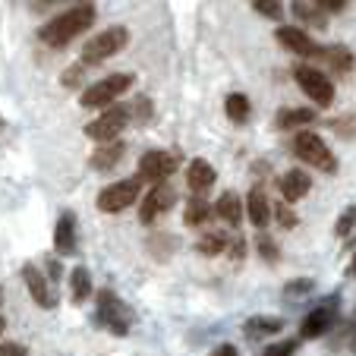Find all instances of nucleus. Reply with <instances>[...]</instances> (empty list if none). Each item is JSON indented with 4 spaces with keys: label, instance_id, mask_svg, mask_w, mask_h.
I'll list each match as a JSON object with an SVG mask.
<instances>
[{
    "label": "nucleus",
    "instance_id": "1",
    "mask_svg": "<svg viewBox=\"0 0 356 356\" xmlns=\"http://www.w3.org/2000/svg\"><path fill=\"white\" fill-rule=\"evenodd\" d=\"M95 16H98V7H95V3H76V7L57 13L51 22H44V26L38 29V38L44 41L47 47H63L73 38L86 35L88 29L95 26Z\"/></svg>",
    "mask_w": 356,
    "mask_h": 356
},
{
    "label": "nucleus",
    "instance_id": "2",
    "mask_svg": "<svg viewBox=\"0 0 356 356\" xmlns=\"http://www.w3.org/2000/svg\"><path fill=\"white\" fill-rule=\"evenodd\" d=\"M133 82H136L133 73H111V76H104V79H98L95 86L82 88L79 104H82V108H88V111H95V108L108 111V108H114V101L120 98L123 92H129V88H133Z\"/></svg>",
    "mask_w": 356,
    "mask_h": 356
},
{
    "label": "nucleus",
    "instance_id": "3",
    "mask_svg": "<svg viewBox=\"0 0 356 356\" xmlns=\"http://www.w3.org/2000/svg\"><path fill=\"white\" fill-rule=\"evenodd\" d=\"M290 148H293V155L300 158L302 164H312V168L325 170V174H334V170H337L334 152H331L328 142H325L318 133L300 129V133H293V142H290Z\"/></svg>",
    "mask_w": 356,
    "mask_h": 356
},
{
    "label": "nucleus",
    "instance_id": "4",
    "mask_svg": "<svg viewBox=\"0 0 356 356\" xmlns=\"http://www.w3.org/2000/svg\"><path fill=\"white\" fill-rule=\"evenodd\" d=\"M127 44H129V29L127 26L104 29V32H98L95 38L86 41V47H82V67H95V63L111 60V57L120 54Z\"/></svg>",
    "mask_w": 356,
    "mask_h": 356
},
{
    "label": "nucleus",
    "instance_id": "5",
    "mask_svg": "<svg viewBox=\"0 0 356 356\" xmlns=\"http://www.w3.org/2000/svg\"><path fill=\"white\" fill-rule=\"evenodd\" d=\"M133 322H136L133 309H129L114 290H98V325H104V328L117 337H127Z\"/></svg>",
    "mask_w": 356,
    "mask_h": 356
},
{
    "label": "nucleus",
    "instance_id": "6",
    "mask_svg": "<svg viewBox=\"0 0 356 356\" xmlns=\"http://www.w3.org/2000/svg\"><path fill=\"white\" fill-rule=\"evenodd\" d=\"M127 123H129V111L120 108V104H114V108H108L104 114L95 117L92 123H86V136L95 139L98 145H108V142H117V136L123 133Z\"/></svg>",
    "mask_w": 356,
    "mask_h": 356
},
{
    "label": "nucleus",
    "instance_id": "7",
    "mask_svg": "<svg viewBox=\"0 0 356 356\" xmlns=\"http://www.w3.org/2000/svg\"><path fill=\"white\" fill-rule=\"evenodd\" d=\"M293 79L302 92L316 101L318 108H331V101H334V86H331V79L322 73V70L300 63V67H293Z\"/></svg>",
    "mask_w": 356,
    "mask_h": 356
},
{
    "label": "nucleus",
    "instance_id": "8",
    "mask_svg": "<svg viewBox=\"0 0 356 356\" xmlns=\"http://www.w3.org/2000/svg\"><path fill=\"white\" fill-rule=\"evenodd\" d=\"M139 186L142 183L136 180V177L120 180V183H111V186H104L98 193V209L104 211V215H117V211L129 209V205L139 199Z\"/></svg>",
    "mask_w": 356,
    "mask_h": 356
},
{
    "label": "nucleus",
    "instance_id": "9",
    "mask_svg": "<svg viewBox=\"0 0 356 356\" xmlns=\"http://www.w3.org/2000/svg\"><path fill=\"white\" fill-rule=\"evenodd\" d=\"M177 170V155H170V152H161V148H155V152H145V155L139 158V174H136V180H148L155 183V186H161L168 177H174Z\"/></svg>",
    "mask_w": 356,
    "mask_h": 356
},
{
    "label": "nucleus",
    "instance_id": "10",
    "mask_svg": "<svg viewBox=\"0 0 356 356\" xmlns=\"http://www.w3.org/2000/svg\"><path fill=\"white\" fill-rule=\"evenodd\" d=\"M177 202V193L168 186V183H161V186H152L145 193V199H142L139 205V221L142 224H155L161 215H168L170 209H174Z\"/></svg>",
    "mask_w": 356,
    "mask_h": 356
},
{
    "label": "nucleus",
    "instance_id": "11",
    "mask_svg": "<svg viewBox=\"0 0 356 356\" xmlns=\"http://www.w3.org/2000/svg\"><path fill=\"white\" fill-rule=\"evenodd\" d=\"M334 322H337V296H331V300H325L322 306H316V309H312L309 316L302 318V325H300V337H302V341L322 337Z\"/></svg>",
    "mask_w": 356,
    "mask_h": 356
},
{
    "label": "nucleus",
    "instance_id": "12",
    "mask_svg": "<svg viewBox=\"0 0 356 356\" xmlns=\"http://www.w3.org/2000/svg\"><path fill=\"white\" fill-rule=\"evenodd\" d=\"M275 38L281 41V47H287L290 54H296V57H322V47H318L316 41L306 35V29H300V26H281Z\"/></svg>",
    "mask_w": 356,
    "mask_h": 356
},
{
    "label": "nucleus",
    "instance_id": "13",
    "mask_svg": "<svg viewBox=\"0 0 356 356\" xmlns=\"http://www.w3.org/2000/svg\"><path fill=\"white\" fill-rule=\"evenodd\" d=\"M22 281H26V287H29V296L38 302L41 309H54L57 296H54V290H51V284L44 281V275H41L35 265H22Z\"/></svg>",
    "mask_w": 356,
    "mask_h": 356
},
{
    "label": "nucleus",
    "instance_id": "14",
    "mask_svg": "<svg viewBox=\"0 0 356 356\" xmlns=\"http://www.w3.org/2000/svg\"><path fill=\"white\" fill-rule=\"evenodd\" d=\"M277 189H281L284 202H300V199H306V195H309L312 180H309V174H306V170L293 168V170H287V174H281Z\"/></svg>",
    "mask_w": 356,
    "mask_h": 356
},
{
    "label": "nucleus",
    "instance_id": "15",
    "mask_svg": "<svg viewBox=\"0 0 356 356\" xmlns=\"http://www.w3.org/2000/svg\"><path fill=\"white\" fill-rule=\"evenodd\" d=\"M215 180H218V174H215V168H211V161H205V158H195V161H189L186 183H189V189H193L195 195L209 193V189L215 186Z\"/></svg>",
    "mask_w": 356,
    "mask_h": 356
},
{
    "label": "nucleus",
    "instance_id": "16",
    "mask_svg": "<svg viewBox=\"0 0 356 356\" xmlns=\"http://www.w3.org/2000/svg\"><path fill=\"white\" fill-rule=\"evenodd\" d=\"M54 249H57V256H73L76 252V215L73 211H63L60 221H57Z\"/></svg>",
    "mask_w": 356,
    "mask_h": 356
},
{
    "label": "nucleus",
    "instance_id": "17",
    "mask_svg": "<svg viewBox=\"0 0 356 356\" xmlns=\"http://www.w3.org/2000/svg\"><path fill=\"white\" fill-rule=\"evenodd\" d=\"M246 215H249V221L256 224V227H265V224L271 221V202H268V195H265L262 186L249 189V195H246Z\"/></svg>",
    "mask_w": 356,
    "mask_h": 356
},
{
    "label": "nucleus",
    "instance_id": "18",
    "mask_svg": "<svg viewBox=\"0 0 356 356\" xmlns=\"http://www.w3.org/2000/svg\"><path fill=\"white\" fill-rule=\"evenodd\" d=\"M123 152H127V145H123L120 139L108 142V145H98L92 152V158H88V164H92L95 170H111V168H117V164H120Z\"/></svg>",
    "mask_w": 356,
    "mask_h": 356
},
{
    "label": "nucleus",
    "instance_id": "19",
    "mask_svg": "<svg viewBox=\"0 0 356 356\" xmlns=\"http://www.w3.org/2000/svg\"><path fill=\"white\" fill-rule=\"evenodd\" d=\"M215 218H221L224 224H230V227H240L243 224V202L236 193H224L221 199L215 202Z\"/></svg>",
    "mask_w": 356,
    "mask_h": 356
},
{
    "label": "nucleus",
    "instance_id": "20",
    "mask_svg": "<svg viewBox=\"0 0 356 356\" xmlns=\"http://www.w3.org/2000/svg\"><path fill=\"white\" fill-rule=\"evenodd\" d=\"M316 120V114H312L309 108H284V111H277V117H275V127L277 129H284V133H300V127H306V123H312Z\"/></svg>",
    "mask_w": 356,
    "mask_h": 356
},
{
    "label": "nucleus",
    "instance_id": "21",
    "mask_svg": "<svg viewBox=\"0 0 356 356\" xmlns=\"http://www.w3.org/2000/svg\"><path fill=\"white\" fill-rule=\"evenodd\" d=\"M318 60H325L334 73H341V76H347L350 70H353V54H350L343 44H334V47H322V57Z\"/></svg>",
    "mask_w": 356,
    "mask_h": 356
},
{
    "label": "nucleus",
    "instance_id": "22",
    "mask_svg": "<svg viewBox=\"0 0 356 356\" xmlns=\"http://www.w3.org/2000/svg\"><path fill=\"white\" fill-rule=\"evenodd\" d=\"M70 290H73V302L76 306H82V302L92 296V275H88L86 265H76L73 275H70Z\"/></svg>",
    "mask_w": 356,
    "mask_h": 356
},
{
    "label": "nucleus",
    "instance_id": "23",
    "mask_svg": "<svg viewBox=\"0 0 356 356\" xmlns=\"http://www.w3.org/2000/svg\"><path fill=\"white\" fill-rule=\"evenodd\" d=\"M293 13L300 22H306V26L312 29H325L328 26V16H325V10L318 7V3H309V0H296L293 3Z\"/></svg>",
    "mask_w": 356,
    "mask_h": 356
},
{
    "label": "nucleus",
    "instance_id": "24",
    "mask_svg": "<svg viewBox=\"0 0 356 356\" xmlns=\"http://www.w3.org/2000/svg\"><path fill=\"white\" fill-rule=\"evenodd\" d=\"M209 215H211L209 202L202 199V195H193L189 205H186V215H183V224H186V227H199V224L209 221Z\"/></svg>",
    "mask_w": 356,
    "mask_h": 356
},
{
    "label": "nucleus",
    "instance_id": "25",
    "mask_svg": "<svg viewBox=\"0 0 356 356\" xmlns=\"http://www.w3.org/2000/svg\"><path fill=\"white\" fill-rule=\"evenodd\" d=\"M224 111H227V120L230 123H246L249 120V98H246V95H240V92L227 95Z\"/></svg>",
    "mask_w": 356,
    "mask_h": 356
},
{
    "label": "nucleus",
    "instance_id": "26",
    "mask_svg": "<svg viewBox=\"0 0 356 356\" xmlns=\"http://www.w3.org/2000/svg\"><path fill=\"white\" fill-rule=\"evenodd\" d=\"M227 246H230V236H224V234H205L195 243V249H199L202 256H221Z\"/></svg>",
    "mask_w": 356,
    "mask_h": 356
},
{
    "label": "nucleus",
    "instance_id": "27",
    "mask_svg": "<svg viewBox=\"0 0 356 356\" xmlns=\"http://www.w3.org/2000/svg\"><path fill=\"white\" fill-rule=\"evenodd\" d=\"M246 334H275V331H281L284 328V322L281 318H265V316H252L246 325Z\"/></svg>",
    "mask_w": 356,
    "mask_h": 356
},
{
    "label": "nucleus",
    "instance_id": "28",
    "mask_svg": "<svg viewBox=\"0 0 356 356\" xmlns=\"http://www.w3.org/2000/svg\"><path fill=\"white\" fill-rule=\"evenodd\" d=\"M129 114H133L136 123H152V120H155V104H152V98H148V95H139Z\"/></svg>",
    "mask_w": 356,
    "mask_h": 356
},
{
    "label": "nucleus",
    "instance_id": "29",
    "mask_svg": "<svg viewBox=\"0 0 356 356\" xmlns=\"http://www.w3.org/2000/svg\"><path fill=\"white\" fill-rule=\"evenodd\" d=\"M312 290H316V281H312V277H296V281H287L284 296H287V300H300V296H309Z\"/></svg>",
    "mask_w": 356,
    "mask_h": 356
},
{
    "label": "nucleus",
    "instance_id": "30",
    "mask_svg": "<svg viewBox=\"0 0 356 356\" xmlns=\"http://www.w3.org/2000/svg\"><path fill=\"white\" fill-rule=\"evenodd\" d=\"M353 227H356V205H347V209L341 211V218H337V224H334V234L337 236H350L353 234Z\"/></svg>",
    "mask_w": 356,
    "mask_h": 356
},
{
    "label": "nucleus",
    "instance_id": "31",
    "mask_svg": "<svg viewBox=\"0 0 356 356\" xmlns=\"http://www.w3.org/2000/svg\"><path fill=\"white\" fill-rule=\"evenodd\" d=\"M271 218H277V224H281V227H296V215L293 211L287 209V205H284V202H277V205H271Z\"/></svg>",
    "mask_w": 356,
    "mask_h": 356
},
{
    "label": "nucleus",
    "instance_id": "32",
    "mask_svg": "<svg viewBox=\"0 0 356 356\" xmlns=\"http://www.w3.org/2000/svg\"><path fill=\"white\" fill-rule=\"evenodd\" d=\"M296 343H300L296 337H293V341H284V343H268V347H265L259 356H293L296 353Z\"/></svg>",
    "mask_w": 356,
    "mask_h": 356
},
{
    "label": "nucleus",
    "instance_id": "33",
    "mask_svg": "<svg viewBox=\"0 0 356 356\" xmlns=\"http://www.w3.org/2000/svg\"><path fill=\"white\" fill-rule=\"evenodd\" d=\"M252 10H259V13L268 16V19H281V16H284V7L277 3V0H256V3H252Z\"/></svg>",
    "mask_w": 356,
    "mask_h": 356
},
{
    "label": "nucleus",
    "instance_id": "34",
    "mask_svg": "<svg viewBox=\"0 0 356 356\" xmlns=\"http://www.w3.org/2000/svg\"><path fill=\"white\" fill-rule=\"evenodd\" d=\"M256 243H259V252H262L265 262H277V259H281V249H277L268 236H256Z\"/></svg>",
    "mask_w": 356,
    "mask_h": 356
},
{
    "label": "nucleus",
    "instance_id": "35",
    "mask_svg": "<svg viewBox=\"0 0 356 356\" xmlns=\"http://www.w3.org/2000/svg\"><path fill=\"white\" fill-rule=\"evenodd\" d=\"M26 343H16V341H3L0 343V356H26Z\"/></svg>",
    "mask_w": 356,
    "mask_h": 356
},
{
    "label": "nucleus",
    "instance_id": "36",
    "mask_svg": "<svg viewBox=\"0 0 356 356\" xmlns=\"http://www.w3.org/2000/svg\"><path fill=\"white\" fill-rule=\"evenodd\" d=\"M82 73H86V67H82V63H76L73 70H67V73H63V86H79Z\"/></svg>",
    "mask_w": 356,
    "mask_h": 356
},
{
    "label": "nucleus",
    "instance_id": "37",
    "mask_svg": "<svg viewBox=\"0 0 356 356\" xmlns=\"http://www.w3.org/2000/svg\"><path fill=\"white\" fill-rule=\"evenodd\" d=\"M318 7H322V10H331V13H337V10H347V0H318Z\"/></svg>",
    "mask_w": 356,
    "mask_h": 356
},
{
    "label": "nucleus",
    "instance_id": "38",
    "mask_svg": "<svg viewBox=\"0 0 356 356\" xmlns=\"http://www.w3.org/2000/svg\"><path fill=\"white\" fill-rule=\"evenodd\" d=\"M211 356H240V353H236L234 343H221L218 350H211Z\"/></svg>",
    "mask_w": 356,
    "mask_h": 356
},
{
    "label": "nucleus",
    "instance_id": "39",
    "mask_svg": "<svg viewBox=\"0 0 356 356\" xmlns=\"http://www.w3.org/2000/svg\"><path fill=\"white\" fill-rule=\"evenodd\" d=\"M230 256H234V259H243V256H246V240H240V236H236V240H234V249H230Z\"/></svg>",
    "mask_w": 356,
    "mask_h": 356
},
{
    "label": "nucleus",
    "instance_id": "40",
    "mask_svg": "<svg viewBox=\"0 0 356 356\" xmlns=\"http://www.w3.org/2000/svg\"><path fill=\"white\" fill-rule=\"evenodd\" d=\"M47 271H51V277H54V281L60 277V265H57V262H47Z\"/></svg>",
    "mask_w": 356,
    "mask_h": 356
},
{
    "label": "nucleus",
    "instance_id": "41",
    "mask_svg": "<svg viewBox=\"0 0 356 356\" xmlns=\"http://www.w3.org/2000/svg\"><path fill=\"white\" fill-rule=\"evenodd\" d=\"M347 271H350V277H356V252H353V259H350V268Z\"/></svg>",
    "mask_w": 356,
    "mask_h": 356
},
{
    "label": "nucleus",
    "instance_id": "42",
    "mask_svg": "<svg viewBox=\"0 0 356 356\" xmlns=\"http://www.w3.org/2000/svg\"><path fill=\"white\" fill-rule=\"evenodd\" d=\"M350 350L356 353V331H353V337H350Z\"/></svg>",
    "mask_w": 356,
    "mask_h": 356
},
{
    "label": "nucleus",
    "instance_id": "43",
    "mask_svg": "<svg viewBox=\"0 0 356 356\" xmlns=\"http://www.w3.org/2000/svg\"><path fill=\"white\" fill-rule=\"evenodd\" d=\"M3 328H7V322H3V318H0V334H3Z\"/></svg>",
    "mask_w": 356,
    "mask_h": 356
},
{
    "label": "nucleus",
    "instance_id": "44",
    "mask_svg": "<svg viewBox=\"0 0 356 356\" xmlns=\"http://www.w3.org/2000/svg\"><path fill=\"white\" fill-rule=\"evenodd\" d=\"M0 129H3V117H0Z\"/></svg>",
    "mask_w": 356,
    "mask_h": 356
},
{
    "label": "nucleus",
    "instance_id": "45",
    "mask_svg": "<svg viewBox=\"0 0 356 356\" xmlns=\"http://www.w3.org/2000/svg\"><path fill=\"white\" fill-rule=\"evenodd\" d=\"M0 300H3V287H0Z\"/></svg>",
    "mask_w": 356,
    "mask_h": 356
}]
</instances>
